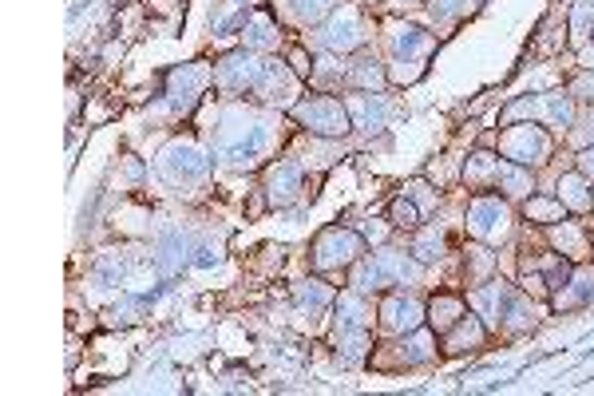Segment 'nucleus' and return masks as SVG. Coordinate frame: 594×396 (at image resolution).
Here are the masks:
<instances>
[{
  "instance_id": "obj_1",
  "label": "nucleus",
  "mask_w": 594,
  "mask_h": 396,
  "mask_svg": "<svg viewBox=\"0 0 594 396\" xmlns=\"http://www.w3.org/2000/svg\"><path fill=\"white\" fill-rule=\"evenodd\" d=\"M424 278V262H416L404 250H377L365 254L361 262H353V290L357 294H385L393 286H416Z\"/></svg>"
},
{
  "instance_id": "obj_2",
  "label": "nucleus",
  "mask_w": 594,
  "mask_h": 396,
  "mask_svg": "<svg viewBox=\"0 0 594 396\" xmlns=\"http://www.w3.org/2000/svg\"><path fill=\"white\" fill-rule=\"evenodd\" d=\"M365 234L357 230H345V226H325L317 238H313V250H309V262L317 274H333V270H353V262L365 258Z\"/></svg>"
},
{
  "instance_id": "obj_3",
  "label": "nucleus",
  "mask_w": 594,
  "mask_h": 396,
  "mask_svg": "<svg viewBox=\"0 0 594 396\" xmlns=\"http://www.w3.org/2000/svg\"><path fill=\"white\" fill-rule=\"evenodd\" d=\"M468 234L484 246H503L515 230V210H511V198H499V195H476L472 206H468Z\"/></svg>"
},
{
  "instance_id": "obj_4",
  "label": "nucleus",
  "mask_w": 594,
  "mask_h": 396,
  "mask_svg": "<svg viewBox=\"0 0 594 396\" xmlns=\"http://www.w3.org/2000/svg\"><path fill=\"white\" fill-rule=\"evenodd\" d=\"M294 119L309 131V135H321V139H341V135L353 131V119H349L345 99H333V96L297 99Z\"/></svg>"
},
{
  "instance_id": "obj_5",
  "label": "nucleus",
  "mask_w": 594,
  "mask_h": 396,
  "mask_svg": "<svg viewBox=\"0 0 594 396\" xmlns=\"http://www.w3.org/2000/svg\"><path fill=\"white\" fill-rule=\"evenodd\" d=\"M499 151L503 159L519 163V167H539L547 163L551 155V135L531 119V123H511L503 135H499Z\"/></svg>"
},
{
  "instance_id": "obj_6",
  "label": "nucleus",
  "mask_w": 594,
  "mask_h": 396,
  "mask_svg": "<svg viewBox=\"0 0 594 396\" xmlns=\"http://www.w3.org/2000/svg\"><path fill=\"white\" fill-rule=\"evenodd\" d=\"M519 115H531V119L551 123V127H571L575 123V96L571 92H547V96L515 99L507 107V119H519Z\"/></svg>"
},
{
  "instance_id": "obj_7",
  "label": "nucleus",
  "mask_w": 594,
  "mask_h": 396,
  "mask_svg": "<svg viewBox=\"0 0 594 396\" xmlns=\"http://www.w3.org/2000/svg\"><path fill=\"white\" fill-rule=\"evenodd\" d=\"M365 40H369V28H365L361 12H357L353 4L333 8L329 24H325V48H329V52H357Z\"/></svg>"
},
{
  "instance_id": "obj_8",
  "label": "nucleus",
  "mask_w": 594,
  "mask_h": 396,
  "mask_svg": "<svg viewBox=\"0 0 594 396\" xmlns=\"http://www.w3.org/2000/svg\"><path fill=\"white\" fill-rule=\"evenodd\" d=\"M381 325L389 329V333H412V329H420L424 321H428V305L420 301V297L404 294V290H393V294H385L381 301Z\"/></svg>"
},
{
  "instance_id": "obj_9",
  "label": "nucleus",
  "mask_w": 594,
  "mask_h": 396,
  "mask_svg": "<svg viewBox=\"0 0 594 396\" xmlns=\"http://www.w3.org/2000/svg\"><path fill=\"white\" fill-rule=\"evenodd\" d=\"M159 167H163V175L171 183H198V179L210 175V159H206V151H198L195 143H171L163 151Z\"/></svg>"
},
{
  "instance_id": "obj_10",
  "label": "nucleus",
  "mask_w": 594,
  "mask_h": 396,
  "mask_svg": "<svg viewBox=\"0 0 594 396\" xmlns=\"http://www.w3.org/2000/svg\"><path fill=\"white\" fill-rule=\"evenodd\" d=\"M258 68H262V60H258L254 52H234V56H226V60L214 68V84H218L226 96H246V92H254Z\"/></svg>"
},
{
  "instance_id": "obj_11",
  "label": "nucleus",
  "mask_w": 594,
  "mask_h": 396,
  "mask_svg": "<svg viewBox=\"0 0 594 396\" xmlns=\"http://www.w3.org/2000/svg\"><path fill=\"white\" fill-rule=\"evenodd\" d=\"M507 301H511V286L499 282V278L480 282V286L468 294V305L484 317V325H488L492 333H499V325H503V309H507Z\"/></svg>"
},
{
  "instance_id": "obj_12",
  "label": "nucleus",
  "mask_w": 594,
  "mask_h": 396,
  "mask_svg": "<svg viewBox=\"0 0 594 396\" xmlns=\"http://www.w3.org/2000/svg\"><path fill=\"white\" fill-rule=\"evenodd\" d=\"M305 191V183H301V167L290 163V159H278L270 171H266V198H270V206H290L297 202Z\"/></svg>"
},
{
  "instance_id": "obj_13",
  "label": "nucleus",
  "mask_w": 594,
  "mask_h": 396,
  "mask_svg": "<svg viewBox=\"0 0 594 396\" xmlns=\"http://www.w3.org/2000/svg\"><path fill=\"white\" fill-rule=\"evenodd\" d=\"M488 325H484V317L480 313H464L448 333H444V353L448 357H460V353H472V349H480L484 341H488Z\"/></svg>"
},
{
  "instance_id": "obj_14",
  "label": "nucleus",
  "mask_w": 594,
  "mask_h": 396,
  "mask_svg": "<svg viewBox=\"0 0 594 396\" xmlns=\"http://www.w3.org/2000/svg\"><path fill=\"white\" fill-rule=\"evenodd\" d=\"M389 40H393L396 64H416L420 68V60L432 52V36L424 28H416V24H396L389 32Z\"/></svg>"
},
{
  "instance_id": "obj_15",
  "label": "nucleus",
  "mask_w": 594,
  "mask_h": 396,
  "mask_svg": "<svg viewBox=\"0 0 594 396\" xmlns=\"http://www.w3.org/2000/svg\"><path fill=\"white\" fill-rule=\"evenodd\" d=\"M547 238H551V246H555L563 258H571L575 266L591 258V242H587V230H583L579 222H555V226H547Z\"/></svg>"
},
{
  "instance_id": "obj_16",
  "label": "nucleus",
  "mask_w": 594,
  "mask_h": 396,
  "mask_svg": "<svg viewBox=\"0 0 594 396\" xmlns=\"http://www.w3.org/2000/svg\"><path fill=\"white\" fill-rule=\"evenodd\" d=\"M345 107H349V119H353V127H365V131H377V127H385V115H389V103L385 96L377 92H353V96L345 99Z\"/></svg>"
},
{
  "instance_id": "obj_17",
  "label": "nucleus",
  "mask_w": 594,
  "mask_h": 396,
  "mask_svg": "<svg viewBox=\"0 0 594 396\" xmlns=\"http://www.w3.org/2000/svg\"><path fill=\"white\" fill-rule=\"evenodd\" d=\"M345 84H349L353 92H381V88L389 84V76H385V64H381L377 56L361 52V56L345 68Z\"/></svg>"
},
{
  "instance_id": "obj_18",
  "label": "nucleus",
  "mask_w": 594,
  "mask_h": 396,
  "mask_svg": "<svg viewBox=\"0 0 594 396\" xmlns=\"http://www.w3.org/2000/svg\"><path fill=\"white\" fill-rule=\"evenodd\" d=\"M555 195H559V202H563L567 210H575V214H591V210H594L591 179H587L583 171H567V175H559V183H555Z\"/></svg>"
},
{
  "instance_id": "obj_19",
  "label": "nucleus",
  "mask_w": 594,
  "mask_h": 396,
  "mask_svg": "<svg viewBox=\"0 0 594 396\" xmlns=\"http://www.w3.org/2000/svg\"><path fill=\"white\" fill-rule=\"evenodd\" d=\"M333 309H337V325L341 329H373V305H369L365 294L349 290V294H341L333 301Z\"/></svg>"
},
{
  "instance_id": "obj_20",
  "label": "nucleus",
  "mask_w": 594,
  "mask_h": 396,
  "mask_svg": "<svg viewBox=\"0 0 594 396\" xmlns=\"http://www.w3.org/2000/svg\"><path fill=\"white\" fill-rule=\"evenodd\" d=\"M495 191H503V198L523 202V198L535 191V175H531V167H519V163H511V159H499Z\"/></svg>"
},
{
  "instance_id": "obj_21",
  "label": "nucleus",
  "mask_w": 594,
  "mask_h": 396,
  "mask_svg": "<svg viewBox=\"0 0 594 396\" xmlns=\"http://www.w3.org/2000/svg\"><path fill=\"white\" fill-rule=\"evenodd\" d=\"M464 313H468V301H464L460 294H448V290H444V294H436L432 301H428V325H432L440 337H444Z\"/></svg>"
},
{
  "instance_id": "obj_22",
  "label": "nucleus",
  "mask_w": 594,
  "mask_h": 396,
  "mask_svg": "<svg viewBox=\"0 0 594 396\" xmlns=\"http://www.w3.org/2000/svg\"><path fill=\"white\" fill-rule=\"evenodd\" d=\"M495 179H499V159L492 151H476L468 163H464V183L468 191H495Z\"/></svg>"
},
{
  "instance_id": "obj_23",
  "label": "nucleus",
  "mask_w": 594,
  "mask_h": 396,
  "mask_svg": "<svg viewBox=\"0 0 594 396\" xmlns=\"http://www.w3.org/2000/svg\"><path fill=\"white\" fill-rule=\"evenodd\" d=\"M278 24H274V16L270 12H254L250 20H246V32H242V40H246V48L250 52H270V48H278Z\"/></svg>"
},
{
  "instance_id": "obj_24",
  "label": "nucleus",
  "mask_w": 594,
  "mask_h": 396,
  "mask_svg": "<svg viewBox=\"0 0 594 396\" xmlns=\"http://www.w3.org/2000/svg\"><path fill=\"white\" fill-rule=\"evenodd\" d=\"M206 80H210V72H206V68L187 64V68H179V72L171 76V92H167V96L175 99V103L183 99V107H191V103L198 99V92L206 88Z\"/></svg>"
},
{
  "instance_id": "obj_25",
  "label": "nucleus",
  "mask_w": 594,
  "mask_h": 396,
  "mask_svg": "<svg viewBox=\"0 0 594 396\" xmlns=\"http://www.w3.org/2000/svg\"><path fill=\"white\" fill-rule=\"evenodd\" d=\"M408 254H412L416 262H424V266L440 262V258H444V230H440V226H416V238H412Z\"/></svg>"
},
{
  "instance_id": "obj_26",
  "label": "nucleus",
  "mask_w": 594,
  "mask_h": 396,
  "mask_svg": "<svg viewBox=\"0 0 594 396\" xmlns=\"http://www.w3.org/2000/svg\"><path fill=\"white\" fill-rule=\"evenodd\" d=\"M535 305H531V297L523 294H515L511 290V301H507V309H503V325L499 329H507V333H527V329H535Z\"/></svg>"
},
{
  "instance_id": "obj_27",
  "label": "nucleus",
  "mask_w": 594,
  "mask_h": 396,
  "mask_svg": "<svg viewBox=\"0 0 594 396\" xmlns=\"http://www.w3.org/2000/svg\"><path fill=\"white\" fill-rule=\"evenodd\" d=\"M563 202L559 195H527L523 198V218L527 222H535V226H555V222H563Z\"/></svg>"
},
{
  "instance_id": "obj_28",
  "label": "nucleus",
  "mask_w": 594,
  "mask_h": 396,
  "mask_svg": "<svg viewBox=\"0 0 594 396\" xmlns=\"http://www.w3.org/2000/svg\"><path fill=\"white\" fill-rule=\"evenodd\" d=\"M432 357H436V337L432 333H424V329L404 333V341H400V361L404 365H428Z\"/></svg>"
},
{
  "instance_id": "obj_29",
  "label": "nucleus",
  "mask_w": 594,
  "mask_h": 396,
  "mask_svg": "<svg viewBox=\"0 0 594 396\" xmlns=\"http://www.w3.org/2000/svg\"><path fill=\"white\" fill-rule=\"evenodd\" d=\"M337 349H345V361H349V365H361V361L369 357V349H373L369 329H341Z\"/></svg>"
},
{
  "instance_id": "obj_30",
  "label": "nucleus",
  "mask_w": 594,
  "mask_h": 396,
  "mask_svg": "<svg viewBox=\"0 0 594 396\" xmlns=\"http://www.w3.org/2000/svg\"><path fill=\"white\" fill-rule=\"evenodd\" d=\"M495 266H499V262H495L492 246H484V242H480V246H468V282H476V286L488 282L495 274Z\"/></svg>"
},
{
  "instance_id": "obj_31",
  "label": "nucleus",
  "mask_w": 594,
  "mask_h": 396,
  "mask_svg": "<svg viewBox=\"0 0 594 396\" xmlns=\"http://www.w3.org/2000/svg\"><path fill=\"white\" fill-rule=\"evenodd\" d=\"M389 222H393L396 230H416V226L424 222V210L408 195H396L393 206H389Z\"/></svg>"
},
{
  "instance_id": "obj_32",
  "label": "nucleus",
  "mask_w": 594,
  "mask_h": 396,
  "mask_svg": "<svg viewBox=\"0 0 594 396\" xmlns=\"http://www.w3.org/2000/svg\"><path fill=\"white\" fill-rule=\"evenodd\" d=\"M297 301H301V305H309V309H325V305H333L337 297H333V290H329L325 282L305 278V282H297Z\"/></svg>"
},
{
  "instance_id": "obj_33",
  "label": "nucleus",
  "mask_w": 594,
  "mask_h": 396,
  "mask_svg": "<svg viewBox=\"0 0 594 396\" xmlns=\"http://www.w3.org/2000/svg\"><path fill=\"white\" fill-rule=\"evenodd\" d=\"M337 0H290V12H294L301 24H317L325 16H333Z\"/></svg>"
},
{
  "instance_id": "obj_34",
  "label": "nucleus",
  "mask_w": 594,
  "mask_h": 396,
  "mask_svg": "<svg viewBox=\"0 0 594 396\" xmlns=\"http://www.w3.org/2000/svg\"><path fill=\"white\" fill-rule=\"evenodd\" d=\"M404 195L412 198V202H416L424 214H432V210H436V202H440V195H436V191H432L424 179H412V183L404 187Z\"/></svg>"
},
{
  "instance_id": "obj_35",
  "label": "nucleus",
  "mask_w": 594,
  "mask_h": 396,
  "mask_svg": "<svg viewBox=\"0 0 594 396\" xmlns=\"http://www.w3.org/2000/svg\"><path fill=\"white\" fill-rule=\"evenodd\" d=\"M571 32H575V36H591L594 32V0H575Z\"/></svg>"
},
{
  "instance_id": "obj_36",
  "label": "nucleus",
  "mask_w": 594,
  "mask_h": 396,
  "mask_svg": "<svg viewBox=\"0 0 594 396\" xmlns=\"http://www.w3.org/2000/svg\"><path fill=\"white\" fill-rule=\"evenodd\" d=\"M571 96H575V103H591L594 107V68L591 72H579L575 80H571V88H567Z\"/></svg>"
},
{
  "instance_id": "obj_37",
  "label": "nucleus",
  "mask_w": 594,
  "mask_h": 396,
  "mask_svg": "<svg viewBox=\"0 0 594 396\" xmlns=\"http://www.w3.org/2000/svg\"><path fill=\"white\" fill-rule=\"evenodd\" d=\"M432 8H436L440 20H448V16H456V12L464 8V0H432Z\"/></svg>"
},
{
  "instance_id": "obj_38",
  "label": "nucleus",
  "mask_w": 594,
  "mask_h": 396,
  "mask_svg": "<svg viewBox=\"0 0 594 396\" xmlns=\"http://www.w3.org/2000/svg\"><path fill=\"white\" fill-rule=\"evenodd\" d=\"M579 171L594 183V147H583V151H579Z\"/></svg>"
},
{
  "instance_id": "obj_39",
  "label": "nucleus",
  "mask_w": 594,
  "mask_h": 396,
  "mask_svg": "<svg viewBox=\"0 0 594 396\" xmlns=\"http://www.w3.org/2000/svg\"><path fill=\"white\" fill-rule=\"evenodd\" d=\"M385 234H389L385 226H373V222L365 226V242H385Z\"/></svg>"
},
{
  "instance_id": "obj_40",
  "label": "nucleus",
  "mask_w": 594,
  "mask_h": 396,
  "mask_svg": "<svg viewBox=\"0 0 594 396\" xmlns=\"http://www.w3.org/2000/svg\"><path fill=\"white\" fill-rule=\"evenodd\" d=\"M583 135H587V143H594V107H591V115H587V131H583Z\"/></svg>"
},
{
  "instance_id": "obj_41",
  "label": "nucleus",
  "mask_w": 594,
  "mask_h": 396,
  "mask_svg": "<svg viewBox=\"0 0 594 396\" xmlns=\"http://www.w3.org/2000/svg\"><path fill=\"white\" fill-rule=\"evenodd\" d=\"M591 40H594V32H591Z\"/></svg>"
},
{
  "instance_id": "obj_42",
  "label": "nucleus",
  "mask_w": 594,
  "mask_h": 396,
  "mask_svg": "<svg viewBox=\"0 0 594 396\" xmlns=\"http://www.w3.org/2000/svg\"><path fill=\"white\" fill-rule=\"evenodd\" d=\"M591 254H594V246H591Z\"/></svg>"
},
{
  "instance_id": "obj_43",
  "label": "nucleus",
  "mask_w": 594,
  "mask_h": 396,
  "mask_svg": "<svg viewBox=\"0 0 594 396\" xmlns=\"http://www.w3.org/2000/svg\"><path fill=\"white\" fill-rule=\"evenodd\" d=\"M591 68H594V64H591Z\"/></svg>"
}]
</instances>
